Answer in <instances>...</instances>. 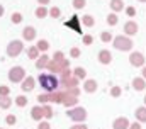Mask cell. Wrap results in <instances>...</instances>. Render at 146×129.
<instances>
[{
	"mask_svg": "<svg viewBox=\"0 0 146 129\" xmlns=\"http://www.w3.org/2000/svg\"><path fill=\"white\" fill-rule=\"evenodd\" d=\"M3 12H5V9H3V5H2V3H0V17H2V15H3Z\"/></svg>",
	"mask_w": 146,
	"mask_h": 129,
	"instance_id": "f6af8a7d",
	"label": "cell"
},
{
	"mask_svg": "<svg viewBox=\"0 0 146 129\" xmlns=\"http://www.w3.org/2000/svg\"><path fill=\"white\" fill-rule=\"evenodd\" d=\"M136 119L139 122H146V105H141L136 109Z\"/></svg>",
	"mask_w": 146,
	"mask_h": 129,
	"instance_id": "ffe728a7",
	"label": "cell"
},
{
	"mask_svg": "<svg viewBox=\"0 0 146 129\" xmlns=\"http://www.w3.org/2000/svg\"><path fill=\"white\" fill-rule=\"evenodd\" d=\"M112 46L115 48V49H119V51H131L133 49V46H134V43H133V39L131 37H127V36H115L114 37V41H112Z\"/></svg>",
	"mask_w": 146,
	"mask_h": 129,
	"instance_id": "7a4b0ae2",
	"label": "cell"
},
{
	"mask_svg": "<svg viewBox=\"0 0 146 129\" xmlns=\"http://www.w3.org/2000/svg\"><path fill=\"white\" fill-rule=\"evenodd\" d=\"M49 15H51V19H58V17L61 15V10H60L58 7H51V9H49Z\"/></svg>",
	"mask_w": 146,
	"mask_h": 129,
	"instance_id": "1f68e13d",
	"label": "cell"
},
{
	"mask_svg": "<svg viewBox=\"0 0 146 129\" xmlns=\"http://www.w3.org/2000/svg\"><path fill=\"white\" fill-rule=\"evenodd\" d=\"M22 19H24V17H22V14H21V12H14V14L10 15L12 24H21V22H22Z\"/></svg>",
	"mask_w": 146,
	"mask_h": 129,
	"instance_id": "83f0119b",
	"label": "cell"
},
{
	"mask_svg": "<svg viewBox=\"0 0 146 129\" xmlns=\"http://www.w3.org/2000/svg\"><path fill=\"white\" fill-rule=\"evenodd\" d=\"M117 22H119V15L114 14V12H110L109 15H107V24H109V26H115Z\"/></svg>",
	"mask_w": 146,
	"mask_h": 129,
	"instance_id": "4316f807",
	"label": "cell"
},
{
	"mask_svg": "<svg viewBox=\"0 0 146 129\" xmlns=\"http://www.w3.org/2000/svg\"><path fill=\"white\" fill-rule=\"evenodd\" d=\"M31 117H33L34 121H41V119L44 117V110H42V107L34 105V107L31 109Z\"/></svg>",
	"mask_w": 146,
	"mask_h": 129,
	"instance_id": "2e32d148",
	"label": "cell"
},
{
	"mask_svg": "<svg viewBox=\"0 0 146 129\" xmlns=\"http://www.w3.org/2000/svg\"><path fill=\"white\" fill-rule=\"evenodd\" d=\"M80 21H82V24H83L85 27H94V26H95V19H94V15H90V14L83 15Z\"/></svg>",
	"mask_w": 146,
	"mask_h": 129,
	"instance_id": "d6986e66",
	"label": "cell"
},
{
	"mask_svg": "<svg viewBox=\"0 0 146 129\" xmlns=\"http://www.w3.org/2000/svg\"><path fill=\"white\" fill-rule=\"evenodd\" d=\"M139 31V26H138V22H134V21H127L126 24H124V36H127V37H131V36H136Z\"/></svg>",
	"mask_w": 146,
	"mask_h": 129,
	"instance_id": "52a82bcc",
	"label": "cell"
},
{
	"mask_svg": "<svg viewBox=\"0 0 146 129\" xmlns=\"http://www.w3.org/2000/svg\"><path fill=\"white\" fill-rule=\"evenodd\" d=\"M82 41H83L85 46H90V44H94V36L92 34H83L82 36Z\"/></svg>",
	"mask_w": 146,
	"mask_h": 129,
	"instance_id": "f546056e",
	"label": "cell"
},
{
	"mask_svg": "<svg viewBox=\"0 0 146 129\" xmlns=\"http://www.w3.org/2000/svg\"><path fill=\"white\" fill-rule=\"evenodd\" d=\"M100 41H102V43H110V41H114V36H112V32L102 31V32H100Z\"/></svg>",
	"mask_w": 146,
	"mask_h": 129,
	"instance_id": "484cf974",
	"label": "cell"
},
{
	"mask_svg": "<svg viewBox=\"0 0 146 129\" xmlns=\"http://www.w3.org/2000/svg\"><path fill=\"white\" fill-rule=\"evenodd\" d=\"M42 110H44V117H46V119L53 117V109H51L49 105H42Z\"/></svg>",
	"mask_w": 146,
	"mask_h": 129,
	"instance_id": "e575fe53",
	"label": "cell"
},
{
	"mask_svg": "<svg viewBox=\"0 0 146 129\" xmlns=\"http://www.w3.org/2000/svg\"><path fill=\"white\" fill-rule=\"evenodd\" d=\"M129 129H141V124L139 122H133V124H129Z\"/></svg>",
	"mask_w": 146,
	"mask_h": 129,
	"instance_id": "60d3db41",
	"label": "cell"
},
{
	"mask_svg": "<svg viewBox=\"0 0 146 129\" xmlns=\"http://www.w3.org/2000/svg\"><path fill=\"white\" fill-rule=\"evenodd\" d=\"M15 104H17L19 107H26V105H27V97H26V95L15 97Z\"/></svg>",
	"mask_w": 146,
	"mask_h": 129,
	"instance_id": "f1b7e54d",
	"label": "cell"
},
{
	"mask_svg": "<svg viewBox=\"0 0 146 129\" xmlns=\"http://www.w3.org/2000/svg\"><path fill=\"white\" fill-rule=\"evenodd\" d=\"M37 100L41 104H46V102H51V94H42V95L37 97Z\"/></svg>",
	"mask_w": 146,
	"mask_h": 129,
	"instance_id": "8d00e7d4",
	"label": "cell"
},
{
	"mask_svg": "<svg viewBox=\"0 0 146 129\" xmlns=\"http://www.w3.org/2000/svg\"><path fill=\"white\" fill-rule=\"evenodd\" d=\"M26 70L22 68V66H12L10 70H9V80L12 82V83H22L24 80H26Z\"/></svg>",
	"mask_w": 146,
	"mask_h": 129,
	"instance_id": "277c9868",
	"label": "cell"
},
{
	"mask_svg": "<svg viewBox=\"0 0 146 129\" xmlns=\"http://www.w3.org/2000/svg\"><path fill=\"white\" fill-rule=\"evenodd\" d=\"M121 94H122V88L121 87H117V85H114V87H110V95L112 97H121Z\"/></svg>",
	"mask_w": 146,
	"mask_h": 129,
	"instance_id": "4dcf8cb0",
	"label": "cell"
},
{
	"mask_svg": "<svg viewBox=\"0 0 146 129\" xmlns=\"http://www.w3.org/2000/svg\"><path fill=\"white\" fill-rule=\"evenodd\" d=\"M76 102H78V98L73 95H66L65 97V100H63V104L66 105V107H75L76 105Z\"/></svg>",
	"mask_w": 146,
	"mask_h": 129,
	"instance_id": "cb8c5ba5",
	"label": "cell"
},
{
	"mask_svg": "<svg viewBox=\"0 0 146 129\" xmlns=\"http://www.w3.org/2000/svg\"><path fill=\"white\" fill-rule=\"evenodd\" d=\"M85 5H87V0H73V7H75V9H78V10H80V9H83Z\"/></svg>",
	"mask_w": 146,
	"mask_h": 129,
	"instance_id": "d590c367",
	"label": "cell"
},
{
	"mask_svg": "<svg viewBox=\"0 0 146 129\" xmlns=\"http://www.w3.org/2000/svg\"><path fill=\"white\" fill-rule=\"evenodd\" d=\"M49 61H51V58H49L48 55H41V56L36 60V68L37 70H44V68H48Z\"/></svg>",
	"mask_w": 146,
	"mask_h": 129,
	"instance_id": "9a60e30c",
	"label": "cell"
},
{
	"mask_svg": "<svg viewBox=\"0 0 146 129\" xmlns=\"http://www.w3.org/2000/svg\"><path fill=\"white\" fill-rule=\"evenodd\" d=\"M97 88H99V85H97V82H95V80L87 78V80L83 82V90H85L87 94H95V92H97Z\"/></svg>",
	"mask_w": 146,
	"mask_h": 129,
	"instance_id": "4fadbf2b",
	"label": "cell"
},
{
	"mask_svg": "<svg viewBox=\"0 0 146 129\" xmlns=\"http://www.w3.org/2000/svg\"><path fill=\"white\" fill-rule=\"evenodd\" d=\"M27 56H29V60H37V58L41 56L37 46H29V48H27Z\"/></svg>",
	"mask_w": 146,
	"mask_h": 129,
	"instance_id": "44dd1931",
	"label": "cell"
},
{
	"mask_svg": "<svg viewBox=\"0 0 146 129\" xmlns=\"http://www.w3.org/2000/svg\"><path fill=\"white\" fill-rule=\"evenodd\" d=\"M114 129H129V121L126 117H119L114 121Z\"/></svg>",
	"mask_w": 146,
	"mask_h": 129,
	"instance_id": "e0dca14e",
	"label": "cell"
},
{
	"mask_svg": "<svg viewBox=\"0 0 146 129\" xmlns=\"http://www.w3.org/2000/svg\"><path fill=\"white\" fill-rule=\"evenodd\" d=\"M0 95L9 97L10 95V87H7V85H0Z\"/></svg>",
	"mask_w": 146,
	"mask_h": 129,
	"instance_id": "74e56055",
	"label": "cell"
},
{
	"mask_svg": "<svg viewBox=\"0 0 146 129\" xmlns=\"http://www.w3.org/2000/svg\"><path fill=\"white\" fill-rule=\"evenodd\" d=\"M65 27H70L75 32H78V34H83L82 32V21H78V15H73L70 21H66L65 22Z\"/></svg>",
	"mask_w": 146,
	"mask_h": 129,
	"instance_id": "ba28073f",
	"label": "cell"
},
{
	"mask_svg": "<svg viewBox=\"0 0 146 129\" xmlns=\"http://www.w3.org/2000/svg\"><path fill=\"white\" fill-rule=\"evenodd\" d=\"M37 36V31L33 27V26H26L24 31H22V39L24 41H34Z\"/></svg>",
	"mask_w": 146,
	"mask_h": 129,
	"instance_id": "9c48e42d",
	"label": "cell"
},
{
	"mask_svg": "<svg viewBox=\"0 0 146 129\" xmlns=\"http://www.w3.org/2000/svg\"><path fill=\"white\" fill-rule=\"evenodd\" d=\"M22 49H24V43H22L21 39H14V41H10V43L7 44L5 53H7V56H10V58H17V56L22 53Z\"/></svg>",
	"mask_w": 146,
	"mask_h": 129,
	"instance_id": "3957f363",
	"label": "cell"
},
{
	"mask_svg": "<svg viewBox=\"0 0 146 129\" xmlns=\"http://www.w3.org/2000/svg\"><path fill=\"white\" fill-rule=\"evenodd\" d=\"M53 61H65V55H63L61 51H56V53L53 55Z\"/></svg>",
	"mask_w": 146,
	"mask_h": 129,
	"instance_id": "f35d334b",
	"label": "cell"
},
{
	"mask_svg": "<svg viewBox=\"0 0 146 129\" xmlns=\"http://www.w3.org/2000/svg\"><path fill=\"white\" fill-rule=\"evenodd\" d=\"M80 55H82V51H80V48H76V46H73L72 49H70V56H72L73 60H76V58H80Z\"/></svg>",
	"mask_w": 146,
	"mask_h": 129,
	"instance_id": "d6a6232c",
	"label": "cell"
},
{
	"mask_svg": "<svg viewBox=\"0 0 146 129\" xmlns=\"http://www.w3.org/2000/svg\"><path fill=\"white\" fill-rule=\"evenodd\" d=\"M34 85H36V78L34 76H26V80L21 83V88L24 92H33L34 90Z\"/></svg>",
	"mask_w": 146,
	"mask_h": 129,
	"instance_id": "8fae6325",
	"label": "cell"
},
{
	"mask_svg": "<svg viewBox=\"0 0 146 129\" xmlns=\"http://www.w3.org/2000/svg\"><path fill=\"white\" fill-rule=\"evenodd\" d=\"M36 46H37V49H39V53H46V51L49 49V43H48L46 39H39Z\"/></svg>",
	"mask_w": 146,
	"mask_h": 129,
	"instance_id": "603a6c76",
	"label": "cell"
},
{
	"mask_svg": "<svg viewBox=\"0 0 146 129\" xmlns=\"http://www.w3.org/2000/svg\"><path fill=\"white\" fill-rule=\"evenodd\" d=\"M5 121H7V124H10V126H12V124H15V121H17V119H15V116H14V114H9V116L5 117Z\"/></svg>",
	"mask_w": 146,
	"mask_h": 129,
	"instance_id": "ab89813d",
	"label": "cell"
},
{
	"mask_svg": "<svg viewBox=\"0 0 146 129\" xmlns=\"http://www.w3.org/2000/svg\"><path fill=\"white\" fill-rule=\"evenodd\" d=\"M97 58H99V61H100L102 64H110L112 63V53H110L109 49H100L99 55H97Z\"/></svg>",
	"mask_w": 146,
	"mask_h": 129,
	"instance_id": "30bf717a",
	"label": "cell"
},
{
	"mask_svg": "<svg viewBox=\"0 0 146 129\" xmlns=\"http://www.w3.org/2000/svg\"><path fill=\"white\" fill-rule=\"evenodd\" d=\"M124 10H126V15H127V17H131V19H133V17L136 15V7H133V5H129V7H126Z\"/></svg>",
	"mask_w": 146,
	"mask_h": 129,
	"instance_id": "836d02e7",
	"label": "cell"
},
{
	"mask_svg": "<svg viewBox=\"0 0 146 129\" xmlns=\"http://www.w3.org/2000/svg\"><path fill=\"white\" fill-rule=\"evenodd\" d=\"M145 105H146V97H145Z\"/></svg>",
	"mask_w": 146,
	"mask_h": 129,
	"instance_id": "c3c4849f",
	"label": "cell"
},
{
	"mask_svg": "<svg viewBox=\"0 0 146 129\" xmlns=\"http://www.w3.org/2000/svg\"><path fill=\"white\" fill-rule=\"evenodd\" d=\"M141 73H143V78L146 80V66H143V71H141Z\"/></svg>",
	"mask_w": 146,
	"mask_h": 129,
	"instance_id": "bcb514c9",
	"label": "cell"
},
{
	"mask_svg": "<svg viewBox=\"0 0 146 129\" xmlns=\"http://www.w3.org/2000/svg\"><path fill=\"white\" fill-rule=\"evenodd\" d=\"M109 5H110V10H112L114 14H119V12H122V10L126 9V5H124L122 0H110Z\"/></svg>",
	"mask_w": 146,
	"mask_h": 129,
	"instance_id": "5bb4252c",
	"label": "cell"
},
{
	"mask_svg": "<svg viewBox=\"0 0 146 129\" xmlns=\"http://www.w3.org/2000/svg\"><path fill=\"white\" fill-rule=\"evenodd\" d=\"M131 87H133L136 92H143V90L146 88V80L143 78V76H136V78H133Z\"/></svg>",
	"mask_w": 146,
	"mask_h": 129,
	"instance_id": "7c38bea8",
	"label": "cell"
},
{
	"mask_svg": "<svg viewBox=\"0 0 146 129\" xmlns=\"http://www.w3.org/2000/svg\"><path fill=\"white\" fill-rule=\"evenodd\" d=\"M68 117L76 122H82L87 119V110L83 107H72V109H68Z\"/></svg>",
	"mask_w": 146,
	"mask_h": 129,
	"instance_id": "5b68a950",
	"label": "cell"
},
{
	"mask_svg": "<svg viewBox=\"0 0 146 129\" xmlns=\"http://www.w3.org/2000/svg\"><path fill=\"white\" fill-rule=\"evenodd\" d=\"M34 14H36V17H37V19H44L46 15H49V10H48L46 7L39 5V7L36 9V12H34Z\"/></svg>",
	"mask_w": 146,
	"mask_h": 129,
	"instance_id": "7402d4cb",
	"label": "cell"
},
{
	"mask_svg": "<svg viewBox=\"0 0 146 129\" xmlns=\"http://www.w3.org/2000/svg\"><path fill=\"white\" fill-rule=\"evenodd\" d=\"M10 105H12V100H10V95H9V97L0 95V107H2V109H9Z\"/></svg>",
	"mask_w": 146,
	"mask_h": 129,
	"instance_id": "d4e9b609",
	"label": "cell"
},
{
	"mask_svg": "<svg viewBox=\"0 0 146 129\" xmlns=\"http://www.w3.org/2000/svg\"><path fill=\"white\" fill-rule=\"evenodd\" d=\"M73 76H75L76 80H87V70L82 68V66H76V68L73 70Z\"/></svg>",
	"mask_w": 146,
	"mask_h": 129,
	"instance_id": "ac0fdd59",
	"label": "cell"
},
{
	"mask_svg": "<svg viewBox=\"0 0 146 129\" xmlns=\"http://www.w3.org/2000/svg\"><path fill=\"white\" fill-rule=\"evenodd\" d=\"M37 83L46 94H54L60 87V80L54 73H41L37 76Z\"/></svg>",
	"mask_w": 146,
	"mask_h": 129,
	"instance_id": "6da1fadb",
	"label": "cell"
},
{
	"mask_svg": "<svg viewBox=\"0 0 146 129\" xmlns=\"http://www.w3.org/2000/svg\"><path fill=\"white\" fill-rule=\"evenodd\" d=\"M72 129H87V128H85L83 124H75V126H73Z\"/></svg>",
	"mask_w": 146,
	"mask_h": 129,
	"instance_id": "ee69618b",
	"label": "cell"
},
{
	"mask_svg": "<svg viewBox=\"0 0 146 129\" xmlns=\"http://www.w3.org/2000/svg\"><path fill=\"white\" fill-rule=\"evenodd\" d=\"M138 2H143V3H145V2H146V0H138Z\"/></svg>",
	"mask_w": 146,
	"mask_h": 129,
	"instance_id": "7dc6e473",
	"label": "cell"
},
{
	"mask_svg": "<svg viewBox=\"0 0 146 129\" xmlns=\"http://www.w3.org/2000/svg\"><path fill=\"white\" fill-rule=\"evenodd\" d=\"M39 129H49V124L48 122H41L39 124Z\"/></svg>",
	"mask_w": 146,
	"mask_h": 129,
	"instance_id": "b9f144b4",
	"label": "cell"
},
{
	"mask_svg": "<svg viewBox=\"0 0 146 129\" xmlns=\"http://www.w3.org/2000/svg\"><path fill=\"white\" fill-rule=\"evenodd\" d=\"M49 2H51V0H37V3H41L42 7H46V5H48Z\"/></svg>",
	"mask_w": 146,
	"mask_h": 129,
	"instance_id": "7bdbcfd3",
	"label": "cell"
},
{
	"mask_svg": "<svg viewBox=\"0 0 146 129\" xmlns=\"http://www.w3.org/2000/svg\"><path fill=\"white\" fill-rule=\"evenodd\" d=\"M129 63L133 64V66H136V68H143V66H146L145 55L139 53V51H133V53L129 55Z\"/></svg>",
	"mask_w": 146,
	"mask_h": 129,
	"instance_id": "8992f818",
	"label": "cell"
}]
</instances>
